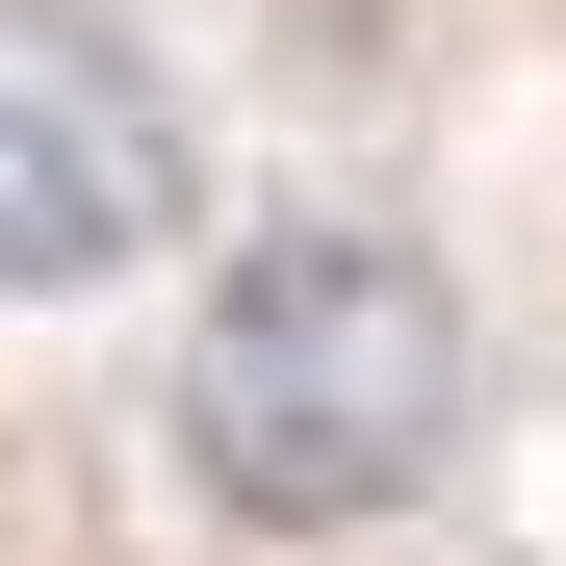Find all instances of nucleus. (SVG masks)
<instances>
[{
  "label": "nucleus",
  "instance_id": "f257e3e1",
  "mask_svg": "<svg viewBox=\"0 0 566 566\" xmlns=\"http://www.w3.org/2000/svg\"><path fill=\"white\" fill-rule=\"evenodd\" d=\"M490 438V310L387 207H258L180 310V463L232 541H387Z\"/></svg>",
  "mask_w": 566,
  "mask_h": 566
},
{
  "label": "nucleus",
  "instance_id": "f03ea898",
  "mask_svg": "<svg viewBox=\"0 0 566 566\" xmlns=\"http://www.w3.org/2000/svg\"><path fill=\"white\" fill-rule=\"evenodd\" d=\"M207 207V129L104 0H0V310H77V283L180 258Z\"/></svg>",
  "mask_w": 566,
  "mask_h": 566
}]
</instances>
